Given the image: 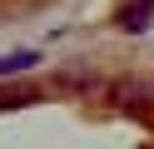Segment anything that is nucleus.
Returning <instances> with one entry per match:
<instances>
[{
	"label": "nucleus",
	"mask_w": 154,
	"mask_h": 149,
	"mask_svg": "<svg viewBox=\"0 0 154 149\" xmlns=\"http://www.w3.org/2000/svg\"><path fill=\"white\" fill-rule=\"evenodd\" d=\"M40 65V55L35 50H15V55H0V79L5 75H20V70H35Z\"/></svg>",
	"instance_id": "nucleus-1"
},
{
	"label": "nucleus",
	"mask_w": 154,
	"mask_h": 149,
	"mask_svg": "<svg viewBox=\"0 0 154 149\" xmlns=\"http://www.w3.org/2000/svg\"><path fill=\"white\" fill-rule=\"evenodd\" d=\"M149 15H154V0H134V5L119 15V25H124V30H144V25H149Z\"/></svg>",
	"instance_id": "nucleus-2"
}]
</instances>
